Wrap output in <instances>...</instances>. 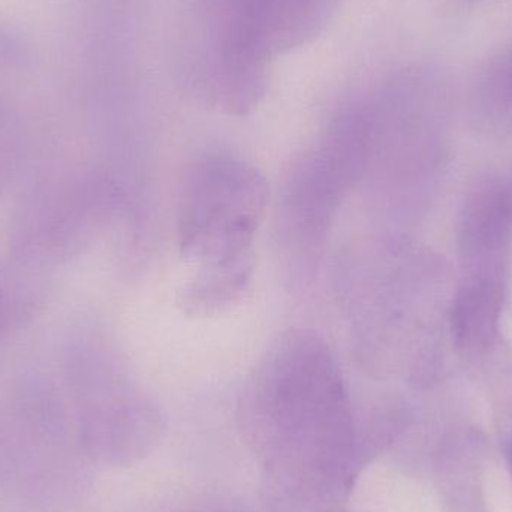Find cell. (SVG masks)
<instances>
[{
	"label": "cell",
	"mask_w": 512,
	"mask_h": 512,
	"mask_svg": "<svg viewBox=\"0 0 512 512\" xmlns=\"http://www.w3.org/2000/svg\"><path fill=\"white\" fill-rule=\"evenodd\" d=\"M240 432L264 462L273 512H343L363 463L361 429L336 355L294 328L256 363L239 399Z\"/></svg>",
	"instance_id": "1"
},
{
	"label": "cell",
	"mask_w": 512,
	"mask_h": 512,
	"mask_svg": "<svg viewBox=\"0 0 512 512\" xmlns=\"http://www.w3.org/2000/svg\"><path fill=\"white\" fill-rule=\"evenodd\" d=\"M268 197L267 180L251 162L224 150L198 156L180 191V254L195 267L254 258L252 248Z\"/></svg>",
	"instance_id": "2"
},
{
	"label": "cell",
	"mask_w": 512,
	"mask_h": 512,
	"mask_svg": "<svg viewBox=\"0 0 512 512\" xmlns=\"http://www.w3.org/2000/svg\"><path fill=\"white\" fill-rule=\"evenodd\" d=\"M366 167V129L351 104L286 174L279 224L283 242L292 252L307 258L319 254L349 192L363 182Z\"/></svg>",
	"instance_id": "3"
},
{
	"label": "cell",
	"mask_w": 512,
	"mask_h": 512,
	"mask_svg": "<svg viewBox=\"0 0 512 512\" xmlns=\"http://www.w3.org/2000/svg\"><path fill=\"white\" fill-rule=\"evenodd\" d=\"M164 418L146 397H132L92 418L83 430L84 450L98 462L128 466L161 441Z\"/></svg>",
	"instance_id": "4"
},
{
	"label": "cell",
	"mask_w": 512,
	"mask_h": 512,
	"mask_svg": "<svg viewBox=\"0 0 512 512\" xmlns=\"http://www.w3.org/2000/svg\"><path fill=\"white\" fill-rule=\"evenodd\" d=\"M504 306L501 262L469 264L451 310V334L463 354H480L498 336Z\"/></svg>",
	"instance_id": "5"
},
{
	"label": "cell",
	"mask_w": 512,
	"mask_h": 512,
	"mask_svg": "<svg viewBox=\"0 0 512 512\" xmlns=\"http://www.w3.org/2000/svg\"><path fill=\"white\" fill-rule=\"evenodd\" d=\"M254 277V258L224 265L197 267L177 291L180 312L189 318H212L245 301Z\"/></svg>",
	"instance_id": "6"
},
{
	"label": "cell",
	"mask_w": 512,
	"mask_h": 512,
	"mask_svg": "<svg viewBox=\"0 0 512 512\" xmlns=\"http://www.w3.org/2000/svg\"><path fill=\"white\" fill-rule=\"evenodd\" d=\"M508 457H510V465L512 466V445H511L510 454H508Z\"/></svg>",
	"instance_id": "7"
}]
</instances>
